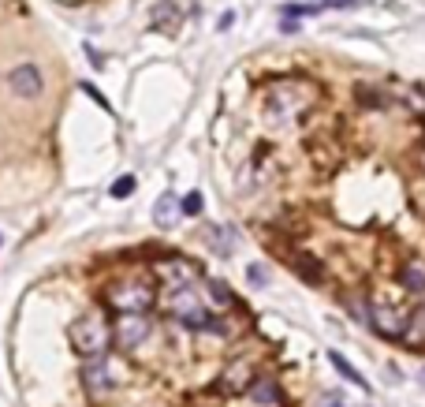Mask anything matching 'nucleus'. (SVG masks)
I'll return each instance as SVG.
<instances>
[{
  "label": "nucleus",
  "mask_w": 425,
  "mask_h": 407,
  "mask_svg": "<svg viewBox=\"0 0 425 407\" xmlns=\"http://www.w3.org/2000/svg\"><path fill=\"white\" fill-rule=\"evenodd\" d=\"M168 314L179 321V325L194 329V333H202V329H213V333H221V325L213 321L209 306L202 303V295L194 292V288H176V292H168Z\"/></svg>",
  "instance_id": "f257e3e1"
},
{
  "label": "nucleus",
  "mask_w": 425,
  "mask_h": 407,
  "mask_svg": "<svg viewBox=\"0 0 425 407\" xmlns=\"http://www.w3.org/2000/svg\"><path fill=\"white\" fill-rule=\"evenodd\" d=\"M306 105H310V87H302V82H280V87L269 90V116L276 124L299 120Z\"/></svg>",
  "instance_id": "f03ea898"
},
{
  "label": "nucleus",
  "mask_w": 425,
  "mask_h": 407,
  "mask_svg": "<svg viewBox=\"0 0 425 407\" xmlns=\"http://www.w3.org/2000/svg\"><path fill=\"white\" fill-rule=\"evenodd\" d=\"M71 336H75V348H79L86 359H101V351L108 348V340H112V329L105 325L101 314H86L82 321H75Z\"/></svg>",
  "instance_id": "7ed1b4c3"
},
{
  "label": "nucleus",
  "mask_w": 425,
  "mask_h": 407,
  "mask_svg": "<svg viewBox=\"0 0 425 407\" xmlns=\"http://www.w3.org/2000/svg\"><path fill=\"white\" fill-rule=\"evenodd\" d=\"M108 306H116L119 314H146L154 306V284L149 281H124L108 292Z\"/></svg>",
  "instance_id": "20e7f679"
},
{
  "label": "nucleus",
  "mask_w": 425,
  "mask_h": 407,
  "mask_svg": "<svg viewBox=\"0 0 425 407\" xmlns=\"http://www.w3.org/2000/svg\"><path fill=\"white\" fill-rule=\"evenodd\" d=\"M146 336H149V321H146V314H119V318L112 321V340H116V348L135 351Z\"/></svg>",
  "instance_id": "39448f33"
},
{
  "label": "nucleus",
  "mask_w": 425,
  "mask_h": 407,
  "mask_svg": "<svg viewBox=\"0 0 425 407\" xmlns=\"http://www.w3.org/2000/svg\"><path fill=\"white\" fill-rule=\"evenodd\" d=\"M366 318H369V325H373L380 336H407V329H410L407 314L396 310V306H388V303H373L366 310Z\"/></svg>",
  "instance_id": "423d86ee"
},
{
  "label": "nucleus",
  "mask_w": 425,
  "mask_h": 407,
  "mask_svg": "<svg viewBox=\"0 0 425 407\" xmlns=\"http://www.w3.org/2000/svg\"><path fill=\"white\" fill-rule=\"evenodd\" d=\"M8 87H12L15 98L34 101V98H41V90H45V79H41L38 64H19V68H12V75H8Z\"/></svg>",
  "instance_id": "0eeeda50"
},
{
  "label": "nucleus",
  "mask_w": 425,
  "mask_h": 407,
  "mask_svg": "<svg viewBox=\"0 0 425 407\" xmlns=\"http://www.w3.org/2000/svg\"><path fill=\"white\" fill-rule=\"evenodd\" d=\"M82 385L90 396H108L116 389V373H112V362L105 359H90L82 362Z\"/></svg>",
  "instance_id": "6e6552de"
},
{
  "label": "nucleus",
  "mask_w": 425,
  "mask_h": 407,
  "mask_svg": "<svg viewBox=\"0 0 425 407\" xmlns=\"http://www.w3.org/2000/svg\"><path fill=\"white\" fill-rule=\"evenodd\" d=\"M154 273H157L165 284H172V292H176V288H191V281L198 276V273H194V265L183 262V258H161V262L154 265Z\"/></svg>",
  "instance_id": "1a4fd4ad"
},
{
  "label": "nucleus",
  "mask_w": 425,
  "mask_h": 407,
  "mask_svg": "<svg viewBox=\"0 0 425 407\" xmlns=\"http://www.w3.org/2000/svg\"><path fill=\"white\" fill-rule=\"evenodd\" d=\"M205 239H209V247L216 254H232L235 251V239H239V232L232 228V224H205Z\"/></svg>",
  "instance_id": "9d476101"
},
{
  "label": "nucleus",
  "mask_w": 425,
  "mask_h": 407,
  "mask_svg": "<svg viewBox=\"0 0 425 407\" xmlns=\"http://www.w3.org/2000/svg\"><path fill=\"white\" fill-rule=\"evenodd\" d=\"M149 23H154V30H161V34H176L179 23H183V12L176 4H168V0H165V4L154 8V19H149Z\"/></svg>",
  "instance_id": "9b49d317"
},
{
  "label": "nucleus",
  "mask_w": 425,
  "mask_h": 407,
  "mask_svg": "<svg viewBox=\"0 0 425 407\" xmlns=\"http://www.w3.org/2000/svg\"><path fill=\"white\" fill-rule=\"evenodd\" d=\"M179 213H183V209H179V202H176V195H172V191H165V195L154 202V221L161 224V228H172Z\"/></svg>",
  "instance_id": "f8f14e48"
},
{
  "label": "nucleus",
  "mask_w": 425,
  "mask_h": 407,
  "mask_svg": "<svg viewBox=\"0 0 425 407\" xmlns=\"http://www.w3.org/2000/svg\"><path fill=\"white\" fill-rule=\"evenodd\" d=\"M250 400L254 404H261V407H272V404H280V385L276 381H269V378H261V381H254L250 385Z\"/></svg>",
  "instance_id": "ddd939ff"
},
{
  "label": "nucleus",
  "mask_w": 425,
  "mask_h": 407,
  "mask_svg": "<svg viewBox=\"0 0 425 407\" xmlns=\"http://www.w3.org/2000/svg\"><path fill=\"white\" fill-rule=\"evenodd\" d=\"M250 367L246 362H235V367H228L224 370V378H221V389H232V392H243V389H250Z\"/></svg>",
  "instance_id": "4468645a"
},
{
  "label": "nucleus",
  "mask_w": 425,
  "mask_h": 407,
  "mask_svg": "<svg viewBox=\"0 0 425 407\" xmlns=\"http://www.w3.org/2000/svg\"><path fill=\"white\" fill-rule=\"evenodd\" d=\"M329 362H332L336 370H340V378H347L351 385H358V389H369V381H366L362 373H358V370L351 367V362H347V359L340 355V351H329Z\"/></svg>",
  "instance_id": "2eb2a0df"
},
{
  "label": "nucleus",
  "mask_w": 425,
  "mask_h": 407,
  "mask_svg": "<svg viewBox=\"0 0 425 407\" xmlns=\"http://www.w3.org/2000/svg\"><path fill=\"white\" fill-rule=\"evenodd\" d=\"M403 284H407L414 295H425V269L422 265H407V269H403Z\"/></svg>",
  "instance_id": "dca6fc26"
},
{
  "label": "nucleus",
  "mask_w": 425,
  "mask_h": 407,
  "mask_svg": "<svg viewBox=\"0 0 425 407\" xmlns=\"http://www.w3.org/2000/svg\"><path fill=\"white\" fill-rule=\"evenodd\" d=\"M108 195H112V198H131V195H135V176H119L116 184L108 187Z\"/></svg>",
  "instance_id": "f3484780"
},
{
  "label": "nucleus",
  "mask_w": 425,
  "mask_h": 407,
  "mask_svg": "<svg viewBox=\"0 0 425 407\" xmlns=\"http://www.w3.org/2000/svg\"><path fill=\"white\" fill-rule=\"evenodd\" d=\"M179 209H183V213H187V217H198V213L205 209V198L198 195V191H191V195H187V198H183V202H179Z\"/></svg>",
  "instance_id": "a211bd4d"
},
{
  "label": "nucleus",
  "mask_w": 425,
  "mask_h": 407,
  "mask_svg": "<svg viewBox=\"0 0 425 407\" xmlns=\"http://www.w3.org/2000/svg\"><path fill=\"white\" fill-rule=\"evenodd\" d=\"M205 288H209V295L216 299V303H232V292H228L221 281H205Z\"/></svg>",
  "instance_id": "6ab92c4d"
},
{
  "label": "nucleus",
  "mask_w": 425,
  "mask_h": 407,
  "mask_svg": "<svg viewBox=\"0 0 425 407\" xmlns=\"http://www.w3.org/2000/svg\"><path fill=\"white\" fill-rule=\"evenodd\" d=\"M246 276H250V284H269V269H265V265H250Z\"/></svg>",
  "instance_id": "aec40b11"
},
{
  "label": "nucleus",
  "mask_w": 425,
  "mask_h": 407,
  "mask_svg": "<svg viewBox=\"0 0 425 407\" xmlns=\"http://www.w3.org/2000/svg\"><path fill=\"white\" fill-rule=\"evenodd\" d=\"M82 90H86V94H90V98H94L97 105H101V109H108V101L101 98V90H97V87H90V82H86V87H82Z\"/></svg>",
  "instance_id": "412c9836"
},
{
  "label": "nucleus",
  "mask_w": 425,
  "mask_h": 407,
  "mask_svg": "<svg viewBox=\"0 0 425 407\" xmlns=\"http://www.w3.org/2000/svg\"><path fill=\"white\" fill-rule=\"evenodd\" d=\"M321 407H343V400H340V396H336V392H325Z\"/></svg>",
  "instance_id": "4be33fe9"
},
{
  "label": "nucleus",
  "mask_w": 425,
  "mask_h": 407,
  "mask_svg": "<svg viewBox=\"0 0 425 407\" xmlns=\"http://www.w3.org/2000/svg\"><path fill=\"white\" fill-rule=\"evenodd\" d=\"M232 23H235V15H232V12H224V15H221V23H216V27H221V30H228Z\"/></svg>",
  "instance_id": "5701e85b"
}]
</instances>
